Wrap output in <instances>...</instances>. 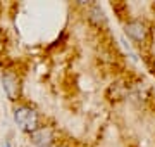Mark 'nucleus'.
<instances>
[{
	"label": "nucleus",
	"mask_w": 155,
	"mask_h": 147,
	"mask_svg": "<svg viewBox=\"0 0 155 147\" xmlns=\"http://www.w3.org/2000/svg\"><path fill=\"white\" fill-rule=\"evenodd\" d=\"M12 116H14V123L17 128L24 133H33L36 128H40V114L38 111L28 104H17L12 109Z\"/></svg>",
	"instance_id": "obj_1"
},
{
	"label": "nucleus",
	"mask_w": 155,
	"mask_h": 147,
	"mask_svg": "<svg viewBox=\"0 0 155 147\" xmlns=\"http://www.w3.org/2000/svg\"><path fill=\"white\" fill-rule=\"evenodd\" d=\"M2 85H4L7 97L12 102L19 101V97H21V78L16 71H4L2 73Z\"/></svg>",
	"instance_id": "obj_2"
},
{
	"label": "nucleus",
	"mask_w": 155,
	"mask_h": 147,
	"mask_svg": "<svg viewBox=\"0 0 155 147\" xmlns=\"http://www.w3.org/2000/svg\"><path fill=\"white\" fill-rule=\"evenodd\" d=\"M124 33L136 43H145V40L148 36V28H147V24L138 21V19H131L124 24Z\"/></svg>",
	"instance_id": "obj_3"
},
{
	"label": "nucleus",
	"mask_w": 155,
	"mask_h": 147,
	"mask_svg": "<svg viewBox=\"0 0 155 147\" xmlns=\"http://www.w3.org/2000/svg\"><path fill=\"white\" fill-rule=\"evenodd\" d=\"M29 138L36 147H52L55 144V135L50 126H40L33 133H29Z\"/></svg>",
	"instance_id": "obj_4"
},
{
	"label": "nucleus",
	"mask_w": 155,
	"mask_h": 147,
	"mask_svg": "<svg viewBox=\"0 0 155 147\" xmlns=\"http://www.w3.org/2000/svg\"><path fill=\"white\" fill-rule=\"evenodd\" d=\"M2 147H11V144H9V142H5V144H4Z\"/></svg>",
	"instance_id": "obj_5"
}]
</instances>
